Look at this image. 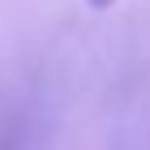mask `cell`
<instances>
[{
	"label": "cell",
	"instance_id": "obj_1",
	"mask_svg": "<svg viewBox=\"0 0 150 150\" xmlns=\"http://www.w3.org/2000/svg\"><path fill=\"white\" fill-rule=\"evenodd\" d=\"M86 4H90V9H99V13H103V9H112L116 0H86Z\"/></svg>",
	"mask_w": 150,
	"mask_h": 150
}]
</instances>
